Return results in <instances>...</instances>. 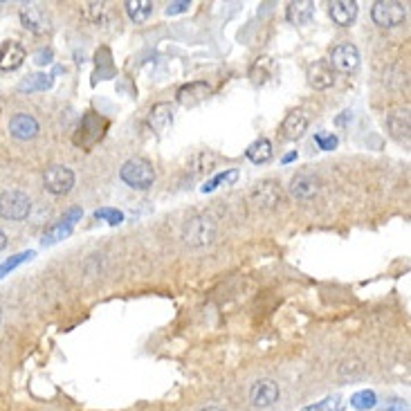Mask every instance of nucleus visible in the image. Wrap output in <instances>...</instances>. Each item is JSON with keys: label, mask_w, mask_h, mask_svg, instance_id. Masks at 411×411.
<instances>
[{"label": "nucleus", "mask_w": 411, "mask_h": 411, "mask_svg": "<svg viewBox=\"0 0 411 411\" xmlns=\"http://www.w3.org/2000/svg\"><path fill=\"white\" fill-rule=\"evenodd\" d=\"M252 198L261 209H274L283 198L281 184L277 180H261L257 187H254Z\"/></svg>", "instance_id": "10"}, {"label": "nucleus", "mask_w": 411, "mask_h": 411, "mask_svg": "<svg viewBox=\"0 0 411 411\" xmlns=\"http://www.w3.org/2000/svg\"><path fill=\"white\" fill-rule=\"evenodd\" d=\"M339 407H342V398L339 395H329V398H324L315 405L304 407L301 411H337Z\"/></svg>", "instance_id": "27"}, {"label": "nucleus", "mask_w": 411, "mask_h": 411, "mask_svg": "<svg viewBox=\"0 0 411 411\" xmlns=\"http://www.w3.org/2000/svg\"><path fill=\"white\" fill-rule=\"evenodd\" d=\"M272 73H274L272 59L261 56V59H257V61H254V65L250 68V79H252V83H257V86H263V83L272 77Z\"/></svg>", "instance_id": "22"}, {"label": "nucleus", "mask_w": 411, "mask_h": 411, "mask_svg": "<svg viewBox=\"0 0 411 411\" xmlns=\"http://www.w3.org/2000/svg\"><path fill=\"white\" fill-rule=\"evenodd\" d=\"M7 247V236H5V232H0V250H5Z\"/></svg>", "instance_id": "34"}, {"label": "nucleus", "mask_w": 411, "mask_h": 411, "mask_svg": "<svg viewBox=\"0 0 411 411\" xmlns=\"http://www.w3.org/2000/svg\"><path fill=\"white\" fill-rule=\"evenodd\" d=\"M174 124V106L166 104V102H160L151 108V115H149V126L158 133V135H164L169 131V126Z\"/></svg>", "instance_id": "16"}, {"label": "nucleus", "mask_w": 411, "mask_h": 411, "mask_svg": "<svg viewBox=\"0 0 411 411\" xmlns=\"http://www.w3.org/2000/svg\"><path fill=\"white\" fill-rule=\"evenodd\" d=\"M375 402H378L375 393H373V391H368V389L358 391V393H353V398H351V407H353V409H358V411L373 409V407H375Z\"/></svg>", "instance_id": "25"}, {"label": "nucleus", "mask_w": 411, "mask_h": 411, "mask_svg": "<svg viewBox=\"0 0 411 411\" xmlns=\"http://www.w3.org/2000/svg\"><path fill=\"white\" fill-rule=\"evenodd\" d=\"M25 61V48L18 41H5L0 46V70H16Z\"/></svg>", "instance_id": "17"}, {"label": "nucleus", "mask_w": 411, "mask_h": 411, "mask_svg": "<svg viewBox=\"0 0 411 411\" xmlns=\"http://www.w3.org/2000/svg\"><path fill=\"white\" fill-rule=\"evenodd\" d=\"M187 9H189V3H187V0H182V3H169L166 14H169V16H174V14H182Z\"/></svg>", "instance_id": "33"}, {"label": "nucleus", "mask_w": 411, "mask_h": 411, "mask_svg": "<svg viewBox=\"0 0 411 411\" xmlns=\"http://www.w3.org/2000/svg\"><path fill=\"white\" fill-rule=\"evenodd\" d=\"M79 218H81V209H79V207L68 209L65 214L43 234V245H52V243H56V240H63L70 232H73L75 223H77Z\"/></svg>", "instance_id": "9"}, {"label": "nucleus", "mask_w": 411, "mask_h": 411, "mask_svg": "<svg viewBox=\"0 0 411 411\" xmlns=\"http://www.w3.org/2000/svg\"><path fill=\"white\" fill-rule=\"evenodd\" d=\"M315 142H317V146L321 149V151H333L335 146H337V137L333 135V133H329V135H315Z\"/></svg>", "instance_id": "30"}, {"label": "nucleus", "mask_w": 411, "mask_h": 411, "mask_svg": "<svg viewBox=\"0 0 411 411\" xmlns=\"http://www.w3.org/2000/svg\"><path fill=\"white\" fill-rule=\"evenodd\" d=\"M407 18V9L398 0H378L371 7V21L378 27H398Z\"/></svg>", "instance_id": "4"}, {"label": "nucleus", "mask_w": 411, "mask_h": 411, "mask_svg": "<svg viewBox=\"0 0 411 411\" xmlns=\"http://www.w3.org/2000/svg\"><path fill=\"white\" fill-rule=\"evenodd\" d=\"M75 171L68 169L63 164H52L46 169L43 174V187L52 193V196H65L73 191L75 187Z\"/></svg>", "instance_id": "5"}, {"label": "nucleus", "mask_w": 411, "mask_h": 411, "mask_svg": "<svg viewBox=\"0 0 411 411\" xmlns=\"http://www.w3.org/2000/svg\"><path fill=\"white\" fill-rule=\"evenodd\" d=\"M106 11H108V5H106V3H86V5H83V9H81L83 18L95 23V25H99V23L104 21Z\"/></svg>", "instance_id": "24"}, {"label": "nucleus", "mask_w": 411, "mask_h": 411, "mask_svg": "<svg viewBox=\"0 0 411 411\" xmlns=\"http://www.w3.org/2000/svg\"><path fill=\"white\" fill-rule=\"evenodd\" d=\"M306 129H308V115L301 108H297V110H290L286 119H283L281 135L286 139H299L306 133Z\"/></svg>", "instance_id": "15"}, {"label": "nucleus", "mask_w": 411, "mask_h": 411, "mask_svg": "<svg viewBox=\"0 0 411 411\" xmlns=\"http://www.w3.org/2000/svg\"><path fill=\"white\" fill-rule=\"evenodd\" d=\"M32 257H34V252H21V254H16V257H11L9 261H5L3 265H0V279H3L7 272H11L16 265H21L23 261H30Z\"/></svg>", "instance_id": "29"}, {"label": "nucleus", "mask_w": 411, "mask_h": 411, "mask_svg": "<svg viewBox=\"0 0 411 411\" xmlns=\"http://www.w3.org/2000/svg\"><path fill=\"white\" fill-rule=\"evenodd\" d=\"M321 191V180L315 174H299L290 180V193L297 201H313Z\"/></svg>", "instance_id": "11"}, {"label": "nucleus", "mask_w": 411, "mask_h": 411, "mask_svg": "<svg viewBox=\"0 0 411 411\" xmlns=\"http://www.w3.org/2000/svg\"><path fill=\"white\" fill-rule=\"evenodd\" d=\"M119 178H122V182L129 184L131 189L146 191L153 187V182H155V169L144 158H131L122 164Z\"/></svg>", "instance_id": "1"}, {"label": "nucleus", "mask_w": 411, "mask_h": 411, "mask_svg": "<svg viewBox=\"0 0 411 411\" xmlns=\"http://www.w3.org/2000/svg\"><path fill=\"white\" fill-rule=\"evenodd\" d=\"M358 11H360V7L356 0H335V3L329 5L331 18L339 27H351L358 18Z\"/></svg>", "instance_id": "13"}, {"label": "nucleus", "mask_w": 411, "mask_h": 411, "mask_svg": "<svg viewBox=\"0 0 411 411\" xmlns=\"http://www.w3.org/2000/svg\"><path fill=\"white\" fill-rule=\"evenodd\" d=\"M9 133L16 139H34L38 135V122L27 112H16L9 119Z\"/></svg>", "instance_id": "14"}, {"label": "nucleus", "mask_w": 411, "mask_h": 411, "mask_svg": "<svg viewBox=\"0 0 411 411\" xmlns=\"http://www.w3.org/2000/svg\"><path fill=\"white\" fill-rule=\"evenodd\" d=\"M331 68L339 70V73H356L360 65V52L353 43H339L331 52Z\"/></svg>", "instance_id": "6"}, {"label": "nucleus", "mask_w": 411, "mask_h": 411, "mask_svg": "<svg viewBox=\"0 0 411 411\" xmlns=\"http://www.w3.org/2000/svg\"><path fill=\"white\" fill-rule=\"evenodd\" d=\"M34 63H36V65H50V63H52V52H50V50H38V52H34Z\"/></svg>", "instance_id": "32"}, {"label": "nucleus", "mask_w": 411, "mask_h": 411, "mask_svg": "<svg viewBox=\"0 0 411 411\" xmlns=\"http://www.w3.org/2000/svg\"><path fill=\"white\" fill-rule=\"evenodd\" d=\"M95 218L97 220H108L110 225H122L124 223V214L119 209H110V207H104V209H97L95 211Z\"/></svg>", "instance_id": "28"}, {"label": "nucleus", "mask_w": 411, "mask_h": 411, "mask_svg": "<svg viewBox=\"0 0 411 411\" xmlns=\"http://www.w3.org/2000/svg\"><path fill=\"white\" fill-rule=\"evenodd\" d=\"M32 211V198L21 189H7L0 193V218L25 220Z\"/></svg>", "instance_id": "3"}, {"label": "nucleus", "mask_w": 411, "mask_h": 411, "mask_svg": "<svg viewBox=\"0 0 411 411\" xmlns=\"http://www.w3.org/2000/svg\"><path fill=\"white\" fill-rule=\"evenodd\" d=\"M203 411H225L223 407H218V405H209V407H205Z\"/></svg>", "instance_id": "35"}, {"label": "nucleus", "mask_w": 411, "mask_h": 411, "mask_svg": "<svg viewBox=\"0 0 411 411\" xmlns=\"http://www.w3.org/2000/svg\"><path fill=\"white\" fill-rule=\"evenodd\" d=\"M306 79L315 90H329L335 83V73L329 61H315L313 65H308Z\"/></svg>", "instance_id": "12"}, {"label": "nucleus", "mask_w": 411, "mask_h": 411, "mask_svg": "<svg viewBox=\"0 0 411 411\" xmlns=\"http://www.w3.org/2000/svg\"><path fill=\"white\" fill-rule=\"evenodd\" d=\"M214 236H216V223L207 214L193 216L191 220L184 223L182 240L191 247H205L214 240Z\"/></svg>", "instance_id": "2"}, {"label": "nucleus", "mask_w": 411, "mask_h": 411, "mask_svg": "<svg viewBox=\"0 0 411 411\" xmlns=\"http://www.w3.org/2000/svg\"><path fill=\"white\" fill-rule=\"evenodd\" d=\"M315 16V3L310 0H297V3H290L286 7V18L292 25H308Z\"/></svg>", "instance_id": "18"}, {"label": "nucleus", "mask_w": 411, "mask_h": 411, "mask_svg": "<svg viewBox=\"0 0 411 411\" xmlns=\"http://www.w3.org/2000/svg\"><path fill=\"white\" fill-rule=\"evenodd\" d=\"M387 129L391 133L393 139H398L400 144H409V117L407 112H391V115L387 117Z\"/></svg>", "instance_id": "20"}, {"label": "nucleus", "mask_w": 411, "mask_h": 411, "mask_svg": "<svg viewBox=\"0 0 411 411\" xmlns=\"http://www.w3.org/2000/svg\"><path fill=\"white\" fill-rule=\"evenodd\" d=\"M211 92H214V88L209 86L207 81H191V83H184V86L178 90V104L184 106V108H193L198 104L207 102V99L211 97Z\"/></svg>", "instance_id": "7"}, {"label": "nucleus", "mask_w": 411, "mask_h": 411, "mask_svg": "<svg viewBox=\"0 0 411 411\" xmlns=\"http://www.w3.org/2000/svg\"><path fill=\"white\" fill-rule=\"evenodd\" d=\"M238 180V169H228V171H223V174H218L214 180H209V182H205V187H203V191L205 193H209V191H214L216 187H220V184H234Z\"/></svg>", "instance_id": "26"}, {"label": "nucleus", "mask_w": 411, "mask_h": 411, "mask_svg": "<svg viewBox=\"0 0 411 411\" xmlns=\"http://www.w3.org/2000/svg\"><path fill=\"white\" fill-rule=\"evenodd\" d=\"M126 14L133 23H146L153 14V3L149 0H129L126 3Z\"/></svg>", "instance_id": "23"}, {"label": "nucleus", "mask_w": 411, "mask_h": 411, "mask_svg": "<svg viewBox=\"0 0 411 411\" xmlns=\"http://www.w3.org/2000/svg\"><path fill=\"white\" fill-rule=\"evenodd\" d=\"M279 385L270 378H263V380H257L250 389V400L254 407L259 409H265V407H272L277 400H279Z\"/></svg>", "instance_id": "8"}, {"label": "nucleus", "mask_w": 411, "mask_h": 411, "mask_svg": "<svg viewBox=\"0 0 411 411\" xmlns=\"http://www.w3.org/2000/svg\"><path fill=\"white\" fill-rule=\"evenodd\" d=\"M21 23L25 25V30H30L34 34L48 32V16L38 7H23L21 9Z\"/></svg>", "instance_id": "19"}, {"label": "nucleus", "mask_w": 411, "mask_h": 411, "mask_svg": "<svg viewBox=\"0 0 411 411\" xmlns=\"http://www.w3.org/2000/svg\"><path fill=\"white\" fill-rule=\"evenodd\" d=\"M245 155H247V160L254 162V164L270 162L272 160V144H270V139L259 137L257 142H252V144L247 146V151H245Z\"/></svg>", "instance_id": "21"}, {"label": "nucleus", "mask_w": 411, "mask_h": 411, "mask_svg": "<svg viewBox=\"0 0 411 411\" xmlns=\"http://www.w3.org/2000/svg\"><path fill=\"white\" fill-rule=\"evenodd\" d=\"M48 77L43 75H36V77H30V81L21 83V90H32V88H48L50 81H46Z\"/></svg>", "instance_id": "31"}]
</instances>
